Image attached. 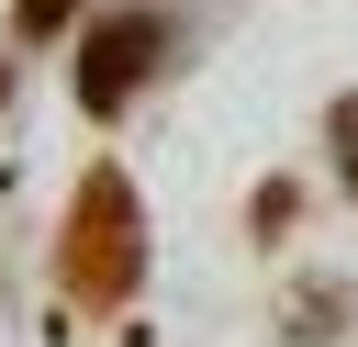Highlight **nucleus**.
I'll return each mask as SVG.
<instances>
[{
	"label": "nucleus",
	"instance_id": "3",
	"mask_svg": "<svg viewBox=\"0 0 358 347\" xmlns=\"http://www.w3.org/2000/svg\"><path fill=\"white\" fill-rule=\"evenodd\" d=\"M90 0H11V34H67Z\"/></svg>",
	"mask_w": 358,
	"mask_h": 347
},
{
	"label": "nucleus",
	"instance_id": "4",
	"mask_svg": "<svg viewBox=\"0 0 358 347\" xmlns=\"http://www.w3.org/2000/svg\"><path fill=\"white\" fill-rule=\"evenodd\" d=\"M336 168H347V190H358V101H336Z\"/></svg>",
	"mask_w": 358,
	"mask_h": 347
},
{
	"label": "nucleus",
	"instance_id": "5",
	"mask_svg": "<svg viewBox=\"0 0 358 347\" xmlns=\"http://www.w3.org/2000/svg\"><path fill=\"white\" fill-rule=\"evenodd\" d=\"M0 90H11V56H0Z\"/></svg>",
	"mask_w": 358,
	"mask_h": 347
},
{
	"label": "nucleus",
	"instance_id": "2",
	"mask_svg": "<svg viewBox=\"0 0 358 347\" xmlns=\"http://www.w3.org/2000/svg\"><path fill=\"white\" fill-rule=\"evenodd\" d=\"M157 56H168V22H157V11H112V22L78 45V101H90V112H123V101L157 78Z\"/></svg>",
	"mask_w": 358,
	"mask_h": 347
},
{
	"label": "nucleus",
	"instance_id": "1",
	"mask_svg": "<svg viewBox=\"0 0 358 347\" xmlns=\"http://www.w3.org/2000/svg\"><path fill=\"white\" fill-rule=\"evenodd\" d=\"M56 269H67V291H78L90 313H112V302L145 280V213H134V179H123V168H90V179H78V213H67Z\"/></svg>",
	"mask_w": 358,
	"mask_h": 347
}]
</instances>
